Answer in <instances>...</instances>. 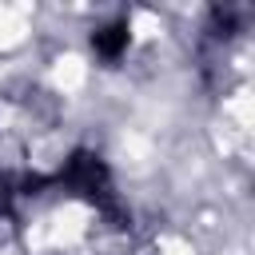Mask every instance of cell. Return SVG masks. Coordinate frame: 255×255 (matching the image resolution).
Listing matches in <instances>:
<instances>
[{"label": "cell", "instance_id": "7a4b0ae2", "mask_svg": "<svg viewBox=\"0 0 255 255\" xmlns=\"http://www.w3.org/2000/svg\"><path fill=\"white\" fill-rule=\"evenodd\" d=\"M100 179H104V167H100L92 155H72V163H68V183H72V187L96 191Z\"/></svg>", "mask_w": 255, "mask_h": 255}, {"label": "cell", "instance_id": "6da1fadb", "mask_svg": "<svg viewBox=\"0 0 255 255\" xmlns=\"http://www.w3.org/2000/svg\"><path fill=\"white\" fill-rule=\"evenodd\" d=\"M92 48H96V56H104V60H120L124 48H128V24H108V28H100V32L92 36Z\"/></svg>", "mask_w": 255, "mask_h": 255}]
</instances>
